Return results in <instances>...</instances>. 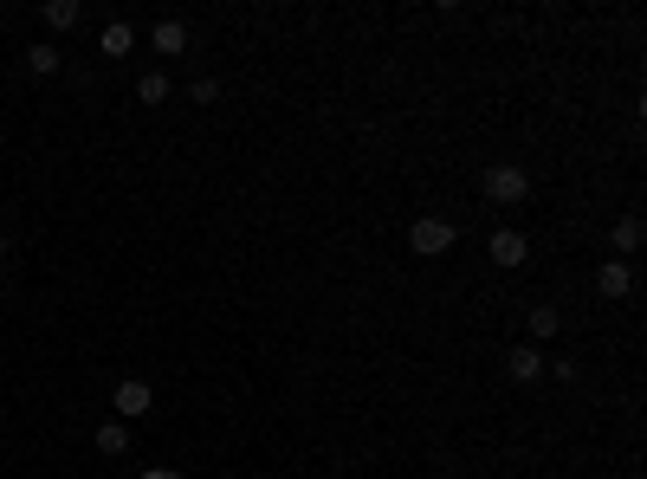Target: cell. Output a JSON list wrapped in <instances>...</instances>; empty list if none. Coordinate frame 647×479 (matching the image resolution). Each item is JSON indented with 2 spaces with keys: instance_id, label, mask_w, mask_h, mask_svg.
<instances>
[{
  "instance_id": "15",
  "label": "cell",
  "mask_w": 647,
  "mask_h": 479,
  "mask_svg": "<svg viewBox=\"0 0 647 479\" xmlns=\"http://www.w3.org/2000/svg\"><path fill=\"white\" fill-rule=\"evenodd\" d=\"M136 479H182V473H175V467H143Z\"/></svg>"
},
{
  "instance_id": "1",
  "label": "cell",
  "mask_w": 647,
  "mask_h": 479,
  "mask_svg": "<svg viewBox=\"0 0 647 479\" xmlns=\"http://www.w3.org/2000/svg\"><path fill=\"white\" fill-rule=\"evenodd\" d=\"M479 188H486V201H492V208H525V201H531V175L518 169V162H492Z\"/></svg>"
},
{
  "instance_id": "9",
  "label": "cell",
  "mask_w": 647,
  "mask_h": 479,
  "mask_svg": "<svg viewBox=\"0 0 647 479\" xmlns=\"http://www.w3.org/2000/svg\"><path fill=\"white\" fill-rule=\"evenodd\" d=\"M91 447H98L104 460H123V454H130V421H98V434H91Z\"/></svg>"
},
{
  "instance_id": "8",
  "label": "cell",
  "mask_w": 647,
  "mask_h": 479,
  "mask_svg": "<svg viewBox=\"0 0 647 479\" xmlns=\"http://www.w3.org/2000/svg\"><path fill=\"white\" fill-rule=\"evenodd\" d=\"M641 240H647L641 214H622V221H615V234H609V259H635V253H641Z\"/></svg>"
},
{
  "instance_id": "6",
  "label": "cell",
  "mask_w": 647,
  "mask_h": 479,
  "mask_svg": "<svg viewBox=\"0 0 647 479\" xmlns=\"http://www.w3.org/2000/svg\"><path fill=\"white\" fill-rule=\"evenodd\" d=\"M596 292L602 298H628L635 292V259H602L596 266Z\"/></svg>"
},
{
  "instance_id": "7",
  "label": "cell",
  "mask_w": 647,
  "mask_h": 479,
  "mask_svg": "<svg viewBox=\"0 0 647 479\" xmlns=\"http://www.w3.org/2000/svg\"><path fill=\"white\" fill-rule=\"evenodd\" d=\"M149 52L182 59V52H188V20H156V26H149Z\"/></svg>"
},
{
  "instance_id": "11",
  "label": "cell",
  "mask_w": 647,
  "mask_h": 479,
  "mask_svg": "<svg viewBox=\"0 0 647 479\" xmlns=\"http://www.w3.org/2000/svg\"><path fill=\"white\" fill-rule=\"evenodd\" d=\"M59 65H65V52L52 46V39H33V46H26V72H33V78H52Z\"/></svg>"
},
{
  "instance_id": "5",
  "label": "cell",
  "mask_w": 647,
  "mask_h": 479,
  "mask_svg": "<svg viewBox=\"0 0 647 479\" xmlns=\"http://www.w3.org/2000/svg\"><path fill=\"white\" fill-rule=\"evenodd\" d=\"M544 350L538 344H505V376H512V382H538L544 376Z\"/></svg>"
},
{
  "instance_id": "13",
  "label": "cell",
  "mask_w": 647,
  "mask_h": 479,
  "mask_svg": "<svg viewBox=\"0 0 647 479\" xmlns=\"http://www.w3.org/2000/svg\"><path fill=\"white\" fill-rule=\"evenodd\" d=\"M557 331H563V311H557V305H538V311H531V337H525V344H538V350H544Z\"/></svg>"
},
{
  "instance_id": "2",
  "label": "cell",
  "mask_w": 647,
  "mask_h": 479,
  "mask_svg": "<svg viewBox=\"0 0 647 479\" xmlns=\"http://www.w3.org/2000/svg\"><path fill=\"white\" fill-rule=\"evenodd\" d=\"M453 240H460V227L440 221V214H421V221L408 227V253H415V259H440V253H453Z\"/></svg>"
},
{
  "instance_id": "14",
  "label": "cell",
  "mask_w": 647,
  "mask_h": 479,
  "mask_svg": "<svg viewBox=\"0 0 647 479\" xmlns=\"http://www.w3.org/2000/svg\"><path fill=\"white\" fill-rule=\"evenodd\" d=\"M136 104H169V78L143 72V78H136Z\"/></svg>"
},
{
  "instance_id": "3",
  "label": "cell",
  "mask_w": 647,
  "mask_h": 479,
  "mask_svg": "<svg viewBox=\"0 0 647 479\" xmlns=\"http://www.w3.org/2000/svg\"><path fill=\"white\" fill-rule=\"evenodd\" d=\"M110 408H117V421H143L149 408H156V389H149L143 376H123L117 389H110Z\"/></svg>"
},
{
  "instance_id": "10",
  "label": "cell",
  "mask_w": 647,
  "mask_h": 479,
  "mask_svg": "<svg viewBox=\"0 0 647 479\" xmlns=\"http://www.w3.org/2000/svg\"><path fill=\"white\" fill-rule=\"evenodd\" d=\"M130 46H136V26L130 20H110L104 33H98V52H104V59H130Z\"/></svg>"
},
{
  "instance_id": "16",
  "label": "cell",
  "mask_w": 647,
  "mask_h": 479,
  "mask_svg": "<svg viewBox=\"0 0 647 479\" xmlns=\"http://www.w3.org/2000/svg\"><path fill=\"white\" fill-rule=\"evenodd\" d=\"M0 266H7V234H0Z\"/></svg>"
},
{
  "instance_id": "4",
  "label": "cell",
  "mask_w": 647,
  "mask_h": 479,
  "mask_svg": "<svg viewBox=\"0 0 647 479\" xmlns=\"http://www.w3.org/2000/svg\"><path fill=\"white\" fill-rule=\"evenodd\" d=\"M486 253H492V266H505V272H518L531 259V240L518 234V227H492V240H486Z\"/></svg>"
},
{
  "instance_id": "12",
  "label": "cell",
  "mask_w": 647,
  "mask_h": 479,
  "mask_svg": "<svg viewBox=\"0 0 647 479\" xmlns=\"http://www.w3.org/2000/svg\"><path fill=\"white\" fill-rule=\"evenodd\" d=\"M39 20H46L52 33H72V26L85 20V7H78V0H46V7H39Z\"/></svg>"
}]
</instances>
